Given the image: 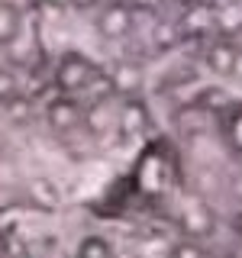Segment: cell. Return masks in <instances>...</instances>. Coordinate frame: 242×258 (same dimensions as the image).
Returning <instances> with one entry per match:
<instances>
[{"label": "cell", "instance_id": "obj_11", "mask_svg": "<svg viewBox=\"0 0 242 258\" xmlns=\"http://www.w3.org/2000/svg\"><path fill=\"white\" fill-rule=\"evenodd\" d=\"M16 94V81L10 71H0V100H10V97Z\"/></svg>", "mask_w": 242, "mask_h": 258}, {"label": "cell", "instance_id": "obj_10", "mask_svg": "<svg viewBox=\"0 0 242 258\" xmlns=\"http://www.w3.org/2000/svg\"><path fill=\"white\" fill-rule=\"evenodd\" d=\"M171 258H210V255L197 239H177L171 248Z\"/></svg>", "mask_w": 242, "mask_h": 258}, {"label": "cell", "instance_id": "obj_9", "mask_svg": "<svg viewBox=\"0 0 242 258\" xmlns=\"http://www.w3.org/2000/svg\"><path fill=\"white\" fill-rule=\"evenodd\" d=\"M75 258H116V248H113V242L107 236H100V232H87V236L78 239Z\"/></svg>", "mask_w": 242, "mask_h": 258}, {"label": "cell", "instance_id": "obj_6", "mask_svg": "<svg viewBox=\"0 0 242 258\" xmlns=\"http://www.w3.org/2000/svg\"><path fill=\"white\" fill-rule=\"evenodd\" d=\"M26 194H29V200L39 210H48V213L65 204V194H62V187L52 181V177H32V181L26 184Z\"/></svg>", "mask_w": 242, "mask_h": 258}, {"label": "cell", "instance_id": "obj_13", "mask_svg": "<svg viewBox=\"0 0 242 258\" xmlns=\"http://www.w3.org/2000/svg\"><path fill=\"white\" fill-rule=\"evenodd\" d=\"M158 0H129V7H136V10H145V7H155Z\"/></svg>", "mask_w": 242, "mask_h": 258}, {"label": "cell", "instance_id": "obj_4", "mask_svg": "<svg viewBox=\"0 0 242 258\" xmlns=\"http://www.w3.org/2000/svg\"><path fill=\"white\" fill-rule=\"evenodd\" d=\"M149 123H152L149 107H145L139 97H126V100L116 107V129L123 136H142V133H149Z\"/></svg>", "mask_w": 242, "mask_h": 258}, {"label": "cell", "instance_id": "obj_3", "mask_svg": "<svg viewBox=\"0 0 242 258\" xmlns=\"http://www.w3.org/2000/svg\"><path fill=\"white\" fill-rule=\"evenodd\" d=\"M97 32L103 39H126L133 32V7L129 4H107L97 16Z\"/></svg>", "mask_w": 242, "mask_h": 258}, {"label": "cell", "instance_id": "obj_7", "mask_svg": "<svg viewBox=\"0 0 242 258\" xmlns=\"http://www.w3.org/2000/svg\"><path fill=\"white\" fill-rule=\"evenodd\" d=\"M207 68L213 71V75H220V78H229L232 75V68H236V58H239V48L232 45V42H213L207 48Z\"/></svg>", "mask_w": 242, "mask_h": 258}, {"label": "cell", "instance_id": "obj_8", "mask_svg": "<svg viewBox=\"0 0 242 258\" xmlns=\"http://www.w3.org/2000/svg\"><path fill=\"white\" fill-rule=\"evenodd\" d=\"M220 126H223V139L236 155H242V103H226L220 110Z\"/></svg>", "mask_w": 242, "mask_h": 258}, {"label": "cell", "instance_id": "obj_5", "mask_svg": "<svg viewBox=\"0 0 242 258\" xmlns=\"http://www.w3.org/2000/svg\"><path fill=\"white\" fill-rule=\"evenodd\" d=\"M142 81H145V71H142L139 61H119L113 68V75L107 78V84H110L113 94H119L126 100V97H139Z\"/></svg>", "mask_w": 242, "mask_h": 258}, {"label": "cell", "instance_id": "obj_12", "mask_svg": "<svg viewBox=\"0 0 242 258\" xmlns=\"http://www.w3.org/2000/svg\"><path fill=\"white\" fill-rule=\"evenodd\" d=\"M232 232H236V239L242 242V210H239L236 216H232Z\"/></svg>", "mask_w": 242, "mask_h": 258}, {"label": "cell", "instance_id": "obj_1", "mask_svg": "<svg viewBox=\"0 0 242 258\" xmlns=\"http://www.w3.org/2000/svg\"><path fill=\"white\" fill-rule=\"evenodd\" d=\"M97 75H100V68L84 52H65L55 64V87H58V94L81 97L94 87V81H100Z\"/></svg>", "mask_w": 242, "mask_h": 258}, {"label": "cell", "instance_id": "obj_2", "mask_svg": "<svg viewBox=\"0 0 242 258\" xmlns=\"http://www.w3.org/2000/svg\"><path fill=\"white\" fill-rule=\"evenodd\" d=\"M45 126L52 129L55 136H71L84 119V107H81L78 97L68 94H55L52 100H45Z\"/></svg>", "mask_w": 242, "mask_h": 258}]
</instances>
